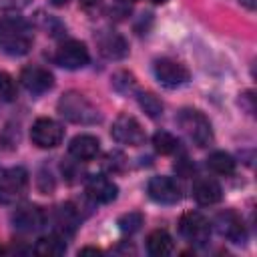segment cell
I'll return each mask as SVG.
<instances>
[{
    "mask_svg": "<svg viewBox=\"0 0 257 257\" xmlns=\"http://www.w3.org/2000/svg\"><path fill=\"white\" fill-rule=\"evenodd\" d=\"M241 4H245V6H247V8H251V10L255 8V2H253V0H241Z\"/></svg>",
    "mask_w": 257,
    "mask_h": 257,
    "instance_id": "83f0119b",
    "label": "cell"
},
{
    "mask_svg": "<svg viewBox=\"0 0 257 257\" xmlns=\"http://www.w3.org/2000/svg\"><path fill=\"white\" fill-rule=\"evenodd\" d=\"M147 251L155 257L169 255L173 251V239L165 229H157L147 237Z\"/></svg>",
    "mask_w": 257,
    "mask_h": 257,
    "instance_id": "d6986e66",
    "label": "cell"
},
{
    "mask_svg": "<svg viewBox=\"0 0 257 257\" xmlns=\"http://www.w3.org/2000/svg\"><path fill=\"white\" fill-rule=\"evenodd\" d=\"M98 151H100V143L92 135H76L68 145V153L76 161H92L98 155Z\"/></svg>",
    "mask_w": 257,
    "mask_h": 257,
    "instance_id": "2e32d148",
    "label": "cell"
},
{
    "mask_svg": "<svg viewBox=\"0 0 257 257\" xmlns=\"http://www.w3.org/2000/svg\"><path fill=\"white\" fill-rule=\"evenodd\" d=\"M110 135L116 143L120 145H131V147H137V145H143L145 143V131L141 126V122L131 116V114H120L116 116V120L112 122V128H110Z\"/></svg>",
    "mask_w": 257,
    "mask_h": 257,
    "instance_id": "9c48e42d",
    "label": "cell"
},
{
    "mask_svg": "<svg viewBox=\"0 0 257 257\" xmlns=\"http://www.w3.org/2000/svg\"><path fill=\"white\" fill-rule=\"evenodd\" d=\"M86 195L94 201V203H112L118 195V187L106 177V175H90L86 179L84 185Z\"/></svg>",
    "mask_w": 257,
    "mask_h": 257,
    "instance_id": "5bb4252c",
    "label": "cell"
},
{
    "mask_svg": "<svg viewBox=\"0 0 257 257\" xmlns=\"http://www.w3.org/2000/svg\"><path fill=\"white\" fill-rule=\"evenodd\" d=\"M88 253H92V255H100V249H96V247H84V249L78 251V255H88Z\"/></svg>",
    "mask_w": 257,
    "mask_h": 257,
    "instance_id": "4316f807",
    "label": "cell"
},
{
    "mask_svg": "<svg viewBox=\"0 0 257 257\" xmlns=\"http://www.w3.org/2000/svg\"><path fill=\"white\" fill-rule=\"evenodd\" d=\"M177 122L179 126L183 128V133L199 147H209L213 143V128H211V122L209 118L197 110V108H183L177 116Z\"/></svg>",
    "mask_w": 257,
    "mask_h": 257,
    "instance_id": "3957f363",
    "label": "cell"
},
{
    "mask_svg": "<svg viewBox=\"0 0 257 257\" xmlns=\"http://www.w3.org/2000/svg\"><path fill=\"white\" fill-rule=\"evenodd\" d=\"M139 106L151 116L157 118L163 114V102L153 94V92H139Z\"/></svg>",
    "mask_w": 257,
    "mask_h": 257,
    "instance_id": "7402d4cb",
    "label": "cell"
},
{
    "mask_svg": "<svg viewBox=\"0 0 257 257\" xmlns=\"http://www.w3.org/2000/svg\"><path fill=\"white\" fill-rule=\"evenodd\" d=\"M143 225V215L141 213H126L118 219V229L122 233H135Z\"/></svg>",
    "mask_w": 257,
    "mask_h": 257,
    "instance_id": "cb8c5ba5",
    "label": "cell"
},
{
    "mask_svg": "<svg viewBox=\"0 0 257 257\" xmlns=\"http://www.w3.org/2000/svg\"><path fill=\"white\" fill-rule=\"evenodd\" d=\"M22 86L32 94H44L54 86V76L42 66H26L20 72Z\"/></svg>",
    "mask_w": 257,
    "mask_h": 257,
    "instance_id": "4fadbf2b",
    "label": "cell"
},
{
    "mask_svg": "<svg viewBox=\"0 0 257 257\" xmlns=\"http://www.w3.org/2000/svg\"><path fill=\"white\" fill-rule=\"evenodd\" d=\"M147 191L149 197L161 205H175L181 201V185L173 177H153Z\"/></svg>",
    "mask_w": 257,
    "mask_h": 257,
    "instance_id": "8fae6325",
    "label": "cell"
},
{
    "mask_svg": "<svg viewBox=\"0 0 257 257\" xmlns=\"http://www.w3.org/2000/svg\"><path fill=\"white\" fill-rule=\"evenodd\" d=\"M126 2H133V0H126Z\"/></svg>",
    "mask_w": 257,
    "mask_h": 257,
    "instance_id": "4dcf8cb0",
    "label": "cell"
},
{
    "mask_svg": "<svg viewBox=\"0 0 257 257\" xmlns=\"http://www.w3.org/2000/svg\"><path fill=\"white\" fill-rule=\"evenodd\" d=\"M179 233L191 245H205L211 237V223L199 211H187L179 221Z\"/></svg>",
    "mask_w": 257,
    "mask_h": 257,
    "instance_id": "5b68a950",
    "label": "cell"
},
{
    "mask_svg": "<svg viewBox=\"0 0 257 257\" xmlns=\"http://www.w3.org/2000/svg\"><path fill=\"white\" fill-rule=\"evenodd\" d=\"M28 173L22 167H10L0 171V205H12L26 195Z\"/></svg>",
    "mask_w": 257,
    "mask_h": 257,
    "instance_id": "277c9868",
    "label": "cell"
},
{
    "mask_svg": "<svg viewBox=\"0 0 257 257\" xmlns=\"http://www.w3.org/2000/svg\"><path fill=\"white\" fill-rule=\"evenodd\" d=\"M14 98H16V84L8 72L0 70V100L10 102Z\"/></svg>",
    "mask_w": 257,
    "mask_h": 257,
    "instance_id": "603a6c76",
    "label": "cell"
},
{
    "mask_svg": "<svg viewBox=\"0 0 257 257\" xmlns=\"http://www.w3.org/2000/svg\"><path fill=\"white\" fill-rule=\"evenodd\" d=\"M153 147L161 155H173L179 149V141H177V137H173L167 131H157L153 135Z\"/></svg>",
    "mask_w": 257,
    "mask_h": 257,
    "instance_id": "44dd1931",
    "label": "cell"
},
{
    "mask_svg": "<svg viewBox=\"0 0 257 257\" xmlns=\"http://www.w3.org/2000/svg\"><path fill=\"white\" fill-rule=\"evenodd\" d=\"M155 4H163V2H167V0H153Z\"/></svg>",
    "mask_w": 257,
    "mask_h": 257,
    "instance_id": "f546056e",
    "label": "cell"
},
{
    "mask_svg": "<svg viewBox=\"0 0 257 257\" xmlns=\"http://www.w3.org/2000/svg\"><path fill=\"white\" fill-rule=\"evenodd\" d=\"M30 139L38 149H54L64 139V128L54 118H36L30 128Z\"/></svg>",
    "mask_w": 257,
    "mask_h": 257,
    "instance_id": "52a82bcc",
    "label": "cell"
},
{
    "mask_svg": "<svg viewBox=\"0 0 257 257\" xmlns=\"http://www.w3.org/2000/svg\"><path fill=\"white\" fill-rule=\"evenodd\" d=\"M46 221V215L44 211L38 207V205H32V203H24L20 207L14 209L12 213V223L18 231H24V233H32V231H38Z\"/></svg>",
    "mask_w": 257,
    "mask_h": 257,
    "instance_id": "7c38bea8",
    "label": "cell"
},
{
    "mask_svg": "<svg viewBox=\"0 0 257 257\" xmlns=\"http://www.w3.org/2000/svg\"><path fill=\"white\" fill-rule=\"evenodd\" d=\"M207 167H209V171H213L215 175H225V177H229V175L235 173V161H233V157H231L229 153H225V151H215V153H211V155L207 157Z\"/></svg>",
    "mask_w": 257,
    "mask_h": 257,
    "instance_id": "ffe728a7",
    "label": "cell"
},
{
    "mask_svg": "<svg viewBox=\"0 0 257 257\" xmlns=\"http://www.w3.org/2000/svg\"><path fill=\"white\" fill-rule=\"evenodd\" d=\"M153 72H155L157 80L163 86H167V88L183 86L191 78L189 68L185 64H181V62H177V60H171V58H159V60H155Z\"/></svg>",
    "mask_w": 257,
    "mask_h": 257,
    "instance_id": "8992f818",
    "label": "cell"
},
{
    "mask_svg": "<svg viewBox=\"0 0 257 257\" xmlns=\"http://www.w3.org/2000/svg\"><path fill=\"white\" fill-rule=\"evenodd\" d=\"M64 251H66V243H64V237L58 235V233L44 235L34 245V253L40 255V257H58Z\"/></svg>",
    "mask_w": 257,
    "mask_h": 257,
    "instance_id": "ac0fdd59",
    "label": "cell"
},
{
    "mask_svg": "<svg viewBox=\"0 0 257 257\" xmlns=\"http://www.w3.org/2000/svg\"><path fill=\"white\" fill-rule=\"evenodd\" d=\"M215 227L219 231L221 237H225L227 241L231 243H237V245H243L247 241V231H245V225H243V219L231 211V209H225L221 213H217L215 217Z\"/></svg>",
    "mask_w": 257,
    "mask_h": 257,
    "instance_id": "30bf717a",
    "label": "cell"
},
{
    "mask_svg": "<svg viewBox=\"0 0 257 257\" xmlns=\"http://www.w3.org/2000/svg\"><path fill=\"white\" fill-rule=\"evenodd\" d=\"M96 44H98V52L108 60H118L128 52V46H126L124 38L118 36L116 32H102L98 36Z\"/></svg>",
    "mask_w": 257,
    "mask_h": 257,
    "instance_id": "e0dca14e",
    "label": "cell"
},
{
    "mask_svg": "<svg viewBox=\"0 0 257 257\" xmlns=\"http://www.w3.org/2000/svg\"><path fill=\"white\" fill-rule=\"evenodd\" d=\"M58 112L74 124H96L100 122L98 108L80 92L68 90L58 98Z\"/></svg>",
    "mask_w": 257,
    "mask_h": 257,
    "instance_id": "7a4b0ae2",
    "label": "cell"
},
{
    "mask_svg": "<svg viewBox=\"0 0 257 257\" xmlns=\"http://www.w3.org/2000/svg\"><path fill=\"white\" fill-rule=\"evenodd\" d=\"M28 0H0V8H22Z\"/></svg>",
    "mask_w": 257,
    "mask_h": 257,
    "instance_id": "484cf974",
    "label": "cell"
},
{
    "mask_svg": "<svg viewBox=\"0 0 257 257\" xmlns=\"http://www.w3.org/2000/svg\"><path fill=\"white\" fill-rule=\"evenodd\" d=\"M112 84H114V88H116L118 92H124V94L133 92V90L137 88V82H135L133 74H128V72H116V74L112 76Z\"/></svg>",
    "mask_w": 257,
    "mask_h": 257,
    "instance_id": "d4e9b609",
    "label": "cell"
},
{
    "mask_svg": "<svg viewBox=\"0 0 257 257\" xmlns=\"http://www.w3.org/2000/svg\"><path fill=\"white\" fill-rule=\"evenodd\" d=\"M32 30L22 18H0V50L10 56H22L32 46Z\"/></svg>",
    "mask_w": 257,
    "mask_h": 257,
    "instance_id": "6da1fadb",
    "label": "cell"
},
{
    "mask_svg": "<svg viewBox=\"0 0 257 257\" xmlns=\"http://www.w3.org/2000/svg\"><path fill=\"white\" fill-rule=\"evenodd\" d=\"M80 2H84V4H92V2H96V0H80Z\"/></svg>",
    "mask_w": 257,
    "mask_h": 257,
    "instance_id": "f1b7e54d",
    "label": "cell"
},
{
    "mask_svg": "<svg viewBox=\"0 0 257 257\" xmlns=\"http://www.w3.org/2000/svg\"><path fill=\"white\" fill-rule=\"evenodd\" d=\"M88 60H90L88 50L78 40H66V42H62L56 48V54H54V62L58 66H62V68H68V70H78V68L86 66Z\"/></svg>",
    "mask_w": 257,
    "mask_h": 257,
    "instance_id": "ba28073f",
    "label": "cell"
},
{
    "mask_svg": "<svg viewBox=\"0 0 257 257\" xmlns=\"http://www.w3.org/2000/svg\"><path fill=\"white\" fill-rule=\"evenodd\" d=\"M193 197L199 205H215L221 201L223 189L213 177H201L193 185Z\"/></svg>",
    "mask_w": 257,
    "mask_h": 257,
    "instance_id": "9a60e30c",
    "label": "cell"
}]
</instances>
